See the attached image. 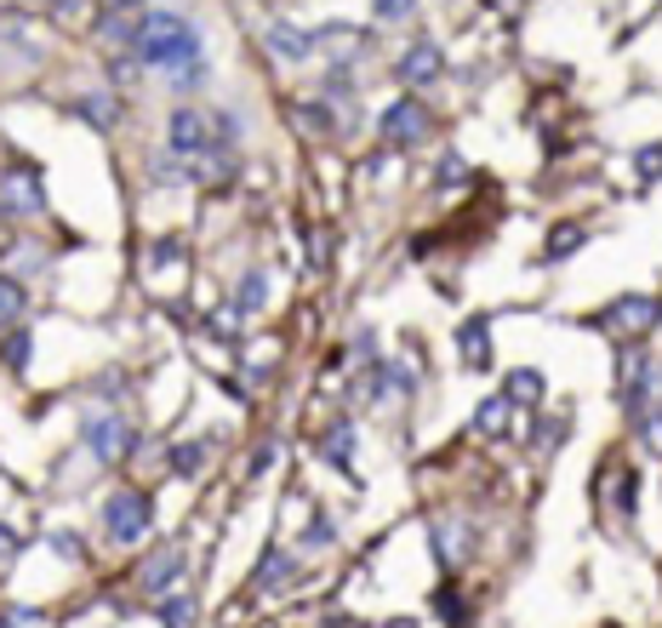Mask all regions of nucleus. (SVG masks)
Returning <instances> with one entry per match:
<instances>
[{
	"mask_svg": "<svg viewBox=\"0 0 662 628\" xmlns=\"http://www.w3.org/2000/svg\"><path fill=\"white\" fill-rule=\"evenodd\" d=\"M132 58L149 69V74H172L194 58H206V35H200V23L189 12H166V7H149L138 17V46Z\"/></svg>",
	"mask_w": 662,
	"mask_h": 628,
	"instance_id": "obj_1",
	"label": "nucleus"
},
{
	"mask_svg": "<svg viewBox=\"0 0 662 628\" xmlns=\"http://www.w3.org/2000/svg\"><path fill=\"white\" fill-rule=\"evenodd\" d=\"M371 138L383 143L394 161H405V155H417V149H428L440 138V115L423 92H394L389 104L371 115Z\"/></svg>",
	"mask_w": 662,
	"mask_h": 628,
	"instance_id": "obj_2",
	"label": "nucleus"
},
{
	"mask_svg": "<svg viewBox=\"0 0 662 628\" xmlns=\"http://www.w3.org/2000/svg\"><path fill=\"white\" fill-rule=\"evenodd\" d=\"M155 514H161V502L149 486H115L104 497V509H97V525H104L109 548H143L155 537Z\"/></svg>",
	"mask_w": 662,
	"mask_h": 628,
	"instance_id": "obj_3",
	"label": "nucleus"
},
{
	"mask_svg": "<svg viewBox=\"0 0 662 628\" xmlns=\"http://www.w3.org/2000/svg\"><path fill=\"white\" fill-rule=\"evenodd\" d=\"M138 446H143V435H138V423L126 417L120 406H92V412H81V451H86L97 469H115L126 458H138Z\"/></svg>",
	"mask_w": 662,
	"mask_h": 628,
	"instance_id": "obj_4",
	"label": "nucleus"
},
{
	"mask_svg": "<svg viewBox=\"0 0 662 628\" xmlns=\"http://www.w3.org/2000/svg\"><path fill=\"white\" fill-rule=\"evenodd\" d=\"M0 217L12 229H40L46 223V178L35 161H7L0 166Z\"/></svg>",
	"mask_w": 662,
	"mask_h": 628,
	"instance_id": "obj_5",
	"label": "nucleus"
},
{
	"mask_svg": "<svg viewBox=\"0 0 662 628\" xmlns=\"http://www.w3.org/2000/svg\"><path fill=\"white\" fill-rule=\"evenodd\" d=\"M651 400H662V355H651L646 343H617V406L634 423Z\"/></svg>",
	"mask_w": 662,
	"mask_h": 628,
	"instance_id": "obj_6",
	"label": "nucleus"
},
{
	"mask_svg": "<svg viewBox=\"0 0 662 628\" xmlns=\"http://www.w3.org/2000/svg\"><path fill=\"white\" fill-rule=\"evenodd\" d=\"M589 325L611 332L617 343H646L657 325H662V297H651V292H623V297H611V304Z\"/></svg>",
	"mask_w": 662,
	"mask_h": 628,
	"instance_id": "obj_7",
	"label": "nucleus"
},
{
	"mask_svg": "<svg viewBox=\"0 0 662 628\" xmlns=\"http://www.w3.org/2000/svg\"><path fill=\"white\" fill-rule=\"evenodd\" d=\"M189 583V543H155L149 548V560L132 571V589H138V600H149V606H155V600H166V594H177Z\"/></svg>",
	"mask_w": 662,
	"mask_h": 628,
	"instance_id": "obj_8",
	"label": "nucleus"
},
{
	"mask_svg": "<svg viewBox=\"0 0 662 628\" xmlns=\"http://www.w3.org/2000/svg\"><path fill=\"white\" fill-rule=\"evenodd\" d=\"M446 74H451V58L435 35H412L394 52V86L400 92H428V86H440Z\"/></svg>",
	"mask_w": 662,
	"mask_h": 628,
	"instance_id": "obj_9",
	"label": "nucleus"
},
{
	"mask_svg": "<svg viewBox=\"0 0 662 628\" xmlns=\"http://www.w3.org/2000/svg\"><path fill=\"white\" fill-rule=\"evenodd\" d=\"M161 149L177 161H206L212 155V120L200 104H172L161 120Z\"/></svg>",
	"mask_w": 662,
	"mask_h": 628,
	"instance_id": "obj_10",
	"label": "nucleus"
},
{
	"mask_svg": "<svg viewBox=\"0 0 662 628\" xmlns=\"http://www.w3.org/2000/svg\"><path fill=\"white\" fill-rule=\"evenodd\" d=\"M451 348H457V360H463V371L486 377L497 366V315H486V309L463 315L457 332H451Z\"/></svg>",
	"mask_w": 662,
	"mask_h": 628,
	"instance_id": "obj_11",
	"label": "nucleus"
},
{
	"mask_svg": "<svg viewBox=\"0 0 662 628\" xmlns=\"http://www.w3.org/2000/svg\"><path fill=\"white\" fill-rule=\"evenodd\" d=\"M263 52L274 63H286V69H303V63L320 58V46H315V29H303V23H292V17H269L263 23Z\"/></svg>",
	"mask_w": 662,
	"mask_h": 628,
	"instance_id": "obj_12",
	"label": "nucleus"
},
{
	"mask_svg": "<svg viewBox=\"0 0 662 628\" xmlns=\"http://www.w3.org/2000/svg\"><path fill=\"white\" fill-rule=\"evenodd\" d=\"M428 532H435V555H440L446 571H463L480 555V532H474V520H463V514H435L428 520Z\"/></svg>",
	"mask_w": 662,
	"mask_h": 628,
	"instance_id": "obj_13",
	"label": "nucleus"
},
{
	"mask_svg": "<svg viewBox=\"0 0 662 628\" xmlns=\"http://www.w3.org/2000/svg\"><path fill=\"white\" fill-rule=\"evenodd\" d=\"M354 451H360V429H354V417H331L320 440H315V458L326 469H338L343 481H354V491H360V469H354Z\"/></svg>",
	"mask_w": 662,
	"mask_h": 628,
	"instance_id": "obj_14",
	"label": "nucleus"
},
{
	"mask_svg": "<svg viewBox=\"0 0 662 628\" xmlns=\"http://www.w3.org/2000/svg\"><path fill=\"white\" fill-rule=\"evenodd\" d=\"M297 583H303V555L286 548V543H269L258 555V566H251V589L258 594H286Z\"/></svg>",
	"mask_w": 662,
	"mask_h": 628,
	"instance_id": "obj_15",
	"label": "nucleus"
},
{
	"mask_svg": "<svg viewBox=\"0 0 662 628\" xmlns=\"http://www.w3.org/2000/svg\"><path fill=\"white\" fill-rule=\"evenodd\" d=\"M74 120L81 126H92V132H120L126 126V92H115V86H86L81 97H74Z\"/></svg>",
	"mask_w": 662,
	"mask_h": 628,
	"instance_id": "obj_16",
	"label": "nucleus"
},
{
	"mask_svg": "<svg viewBox=\"0 0 662 628\" xmlns=\"http://www.w3.org/2000/svg\"><path fill=\"white\" fill-rule=\"evenodd\" d=\"M286 120H292V132L303 143H338L343 138V115L331 104H320V97H297V104L286 109Z\"/></svg>",
	"mask_w": 662,
	"mask_h": 628,
	"instance_id": "obj_17",
	"label": "nucleus"
},
{
	"mask_svg": "<svg viewBox=\"0 0 662 628\" xmlns=\"http://www.w3.org/2000/svg\"><path fill=\"white\" fill-rule=\"evenodd\" d=\"M206 120H212V155H206V161H240V149L251 143V120H246V109L217 104V109H206Z\"/></svg>",
	"mask_w": 662,
	"mask_h": 628,
	"instance_id": "obj_18",
	"label": "nucleus"
},
{
	"mask_svg": "<svg viewBox=\"0 0 662 628\" xmlns=\"http://www.w3.org/2000/svg\"><path fill=\"white\" fill-rule=\"evenodd\" d=\"M589 223L582 217H554L548 229H543V246H537V258H543V269H559V263H571L582 246H589Z\"/></svg>",
	"mask_w": 662,
	"mask_h": 628,
	"instance_id": "obj_19",
	"label": "nucleus"
},
{
	"mask_svg": "<svg viewBox=\"0 0 662 628\" xmlns=\"http://www.w3.org/2000/svg\"><path fill=\"white\" fill-rule=\"evenodd\" d=\"M269 304H274V274L263 263H246L240 281H235V292H228V309H235L240 320H258Z\"/></svg>",
	"mask_w": 662,
	"mask_h": 628,
	"instance_id": "obj_20",
	"label": "nucleus"
},
{
	"mask_svg": "<svg viewBox=\"0 0 662 628\" xmlns=\"http://www.w3.org/2000/svg\"><path fill=\"white\" fill-rule=\"evenodd\" d=\"M497 394H503L515 412H543V406H548V377H543V366H508Z\"/></svg>",
	"mask_w": 662,
	"mask_h": 628,
	"instance_id": "obj_21",
	"label": "nucleus"
},
{
	"mask_svg": "<svg viewBox=\"0 0 662 628\" xmlns=\"http://www.w3.org/2000/svg\"><path fill=\"white\" fill-rule=\"evenodd\" d=\"M212 451H217V435H194V440H172L161 451V463H166L172 481H194V474L212 463Z\"/></svg>",
	"mask_w": 662,
	"mask_h": 628,
	"instance_id": "obj_22",
	"label": "nucleus"
},
{
	"mask_svg": "<svg viewBox=\"0 0 662 628\" xmlns=\"http://www.w3.org/2000/svg\"><path fill=\"white\" fill-rule=\"evenodd\" d=\"M143 171H149V189H189V183H200V166H194V161L166 155V149H155Z\"/></svg>",
	"mask_w": 662,
	"mask_h": 628,
	"instance_id": "obj_23",
	"label": "nucleus"
},
{
	"mask_svg": "<svg viewBox=\"0 0 662 628\" xmlns=\"http://www.w3.org/2000/svg\"><path fill=\"white\" fill-rule=\"evenodd\" d=\"M428 189L435 194H463V189H474V166L457 155V149H446V155H435V166H428Z\"/></svg>",
	"mask_w": 662,
	"mask_h": 628,
	"instance_id": "obj_24",
	"label": "nucleus"
},
{
	"mask_svg": "<svg viewBox=\"0 0 662 628\" xmlns=\"http://www.w3.org/2000/svg\"><path fill=\"white\" fill-rule=\"evenodd\" d=\"M161 86L172 92V104H194V97L212 86V63H206V58H194V63H184V69L161 74Z\"/></svg>",
	"mask_w": 662,
	"mask_h": 628,
	"instance_id": "obj_25",
	"label": "nucleus"
},
{
	"mask_svg": "<svg viewBox=\"0 0 662 628\" xmlns=\"http://www.w3.org/2000/svg\"><path fill=\"white\" fill-rule=\"evenodd\" d=\"M92 35L104 52H132L138 46V17H120V12H97L92 17Z\"/></svg>",
	"mask_w": 662,
	"mask_h": 628,
	"instance_id": "obj_26",
	"label": "nucleus"
},
{
	"mask_svg": "<svg viewBox=\"0 0 662 628\" xmlns=\"http://www.w3.org/2000/svg\"><path fill=\"white\" fill-rule=\"evenodd\" d=\"M7 274H12V281H23V286H29V281H40V274L46 269H52V251H46V246H35V240H17L12 251H7Z\"/></svg>",
	"mask_w": 662,
	"mask_h": 628,
	"instance_id": "obj_27",
	"label": "nucleus"
},
{
	"mask_svg": "<svg viewBox=\"0 0 662 628\" xmlns=\"http://www.w3.org/2000/svg\"><path fill=\"white\" fill-rule=\"evenodd\" d=\"M508 429H515V406H508L503 394H486L474 406V435H486V440H503Z\"/></svg>",
	"mask_w": 662,
	"mask_h": 628,
	"instance_id": "obj_28",
	"label": "nucleus"
},
{
	"mask_svg": "<svg viewBox=\"0 0 662 628\" xmlns=\"http://www.w3.org/2000/svg\"><path fill=\"white\" fill-rule=\"evenodd\" d=\"M326 548H338V520H331L326 509H315L297 532V555H326Z\"/></svg>",
	"mask_w": 662,
	"mask_h": 628,
	"instance_id": "obj_29",
	"label": "nucleus"
},
{
	"mask_svg": "<svg viewBox=\"0 0 662 628\" xmlns=\"http://www.w3.org/2000/svg\"><path fill=\"white\" fill-rule=\"evenodd\" d=\"M23 320H29V286L0 269V332H12V325H23Z\"/></svg>",
	"mask_w": 662,
	"mask_h": 628,
	"instance_id": "obj_30",
	"label": "nucleus"
},
{
	"mask_svg": "<svg viewBox=\"0 0 662 628\" xmlns=\"http://www.w3.org/2000/svg\"><path fill=\"white\" fill-rule=\"evenodd\" d=\"M29 355H35V325L23 320L12 332H0V366L7 371H29Z\"/></svg>",
	"mask_w": 662,
	"mask_h": 628,
	"instance_id": "obj_31",
	"label": "nucleus"
},
{
	"mask_svg": "<svg viewBox=\"0 0 662 628\" xmlns=\"http://www.w3.org/2000/svg\"><path fill=\"white\" fill-rule=\"evenodd\" d=\"M155 623H161V628H194V623H200V600H194L189 589L155 600Z\"/></svg>",
	"mask_w": 662,
	"mask_h": 628,
	"instance_id": "obj_32",
	"label": "nucleus"
},
{
	"mask_svg": "<svg viewBox=\"0 0 662 628\" xmlns=\"http://www.w3.org/2000/svg\"><path fill=\"white\" fill-rule=\"evenodd\" d=\"M200 332H206L212 343H223V348H240V337H246V320L223 304V309H206V315H200Z\"/></svg>",
	"mask_w": 662,
	"mask_h": 628,
	"instance_id": "obj_33",
	"label": "nucleus"
},
{
	"mask_svg": "<svg viewBox=\"0 0 662 628\" xmlns=\"http://www.w3.org/2000/svg\"><path fill=\"white\" fill-rule=\"evenodd\" d=\"M559 440H566V412H531V429H525V446L531 451H554Z\"/></svg>",
	"mask_w": 662,
	"mask_h": 628,
	"instance_id": "obj_34",
	"label": "nucleus"
},
{
	"mask_svg": "<svg viewBox=\"0 0 662 628\" xmlns=\"http://www.w3.org/2000/svg\"><path fill=\"white\" fill-rule=\"evenodd\" d=\"M348 360H354V371H366V366L383 360V337H377L371 320H360V325L348 332Z\"/></svg>",
	"mask_w": 662,
	"mask_h": 628,
	"instance_id": "obj_35",
	"label": "nucleus"
},
{
	"mask_svg": "<svg viewBox=\"0 0 662 628\" xmlns=\"http://www.w3.org/2000/svg\"><path fill=\"white\" fill-rule=\"evenodd\" d=\"M611 509H617V520H640V474L634 469H617V481H611Z\"/></svg>",
	"mask_w": 662,
	"mask_h": 628,
	"instance_id": "obj_36",
	"label": "nucleus"
},
{
	"mask_svg": "<svg viewBox=\"0 0 662 628\" xmlns=\"http://www.w3.org/2000/svg\"><path fill=\"white\" fill-rule=\"evenodd\" d=\"M297 240H303V258H309V269L326 274V269H331V246H326V229H320L315 217H303V223H297Z\"/></svg>",
	"mask_w": 662,
	"mask_h": 628,
	"instance_id": "obj_37",
	"label": "nucleus"
},
{
	"mask_svg": "<svg viewBox=\"0 0 662 628\" xmlns=\"http://www.w3.org/2000/svg\"><path fill=\"white\" fill-rule=\"evenodd\" d=\"M628 171H634V183L640 189H651V183H662V138L657 143H640L628 155Z\"/></svg>",
	"mask_w": 662,
	"mask_h": 628,
	"instance_id": "obj_38",
	"label": "nucleus"
},
{
	"mask_svg": "<svg viewBox=\"0 0 662 628\" xmlns=\"http://www.w3.org/2000/svg\"><path fill=\"white\" fill-rule=\"evenodd\" d=\"M104 69H109V81H104V86H115V92H138V86H143V74H149L132 52H109Z\"/></svg>",
	"mask_w": 662,
	"mask_h": 628,
	"instance_id": "obj_39",
	"label": "nucleus"
},
{
	"mask_svg": "<svg viewBox=\"0 0 662 628\" xmlns=\"http://www.w3.org/2000/svg\"><path fill=\"white\" fill-rule=\"evenodd\" d=\"M435 617L446 628H469V600H463V589H457V583H440L435 589Z\"/></svg>",
	"mask_w": 662,
	"mask_h": 628,
	"instance_id": "obj_40",
	"label": "nucleus"
},
{
	"mask_svg": "<svg viewBox=\"0 0 662 628\" xmlns=\"http://www.w3.org/2000/svg\"><path fill=\"white\" fill-rule=\"evenodd\" d=\"M46 548H52L63 566H86V537L74 532V525H58V532H46Z\"/></svg>",
	"mask_w": 662,
	"mask_h": 628,
	"instance_id": "obj_41",
	"label": "nucleus"
},
{
	"mask_svg": "<svg viewBox=\"0 0 662 628\" xmlns=\"http://www.w3.org/2000/svg\"><path fill=\"white\" fill-rule=\"evenodd\" d=\"M628 429H634V440H640L646 451H657V458H662V400H651V406L634 417Z\"/></svg>",
	"mask_w": 662,
	"mask_h": 628,
	"instance_id": "obj_42",
	"label": "nucleus"
},
{
	"mask_svg": "<svg viewBox=\"0 0 662 628\" xmlns=\"http://www.w3.org/2000/svg\"><path fill=\"white\" fill-rule=\"evenodd\" d=\"M177 263H189L184 235H155L149 240V269H177Z\"/></svg>",
	"mask_w": 662,
	"mask_h": 628,
	"instance_id": "obj_43",
	"label": "nucleus"
},
{
	"mask_svg": "<svg viewBox=\"0 0 662 628\" xmlns=\"http://www.w3.org/2000/svg\"><path fill=\"white\" fill-rule=\"evenodd\" d=\"M46 12H52V23H63V29H81V23L97 17V0H46Z\"/></svg>",
	"mask_w": 662,
	"mask_h": 628,
	"instance_id": "obj_44",
	"label": "nucleus"
},
{
	"mask_svg": "<svg viewBox=\"0 0 662 628\" xmlns=\"http://www.w3.org/2000/svg\"><path fill=\"white\" fill-rule=\"evenodd\" d=\"M412 17H417V0H371V23H383V29L412 23Z\"/></svg>",
	"mask_w": 662,
	"mask_h": 628,
	"instance_id": "obj_45",
	"label": "nucleus"
},
{
	"mask_svg": "<svg viewBox=\"0 0 662 628\" xmlns=\"http://www.w3.org/2000/svg\"><path fill=\"white\" fill-rule=\"evenodd\" d=\"M29 548H35V537H23L17 525H7V520H0V566H12L17 555H29Z\"/></svg>",
	"mask_w": 662,
	"mask_h": 628,
	"instance_id": "obj_46",
	"label": "nucleus"
},
{
	"mask_svg": "<svg viewBox=\"0 0 662 628\" xmlns=\"http://www.w3.org/2000/svg\"><path fill=\"white\" fill-rule=\"evenodd\" d=\"M280 463V440H258V451H251V458H246V474H251V481H258V474H269Z\"/></svg>",
	"mask_w": 662,
	"mask_h": 628,
	"instance_id": "obj_47",
	"label": "nucleus"
},
{
	"mask_svg": "<svg viewBox=\"0 0 662 628\" xmlns=\"http://www.w3.org/2000/svg\"><path fill=\"white\" fill-rule=\"evenodd\" d=\"M7 623L12 628H46V612L40 606H7Z\"/></svg>",
	"mask_w": 662,
	"mask_h": 628,
	"instance_id": "obj_48",
	"label": "nucleus"
},
{
	"mask_svg": "<svg viewBox=\"0 0 662 628\" xmlns=\"http://www.w3.org/2000/svg\"><path fill=\"white\" fill-rule=\"evenodd\" d=\"M104 12H120V17H143L149 0H104Z\"/></svg>",
	"mask_w": 662,
	"mask_h": 628,
	"instance_id": "obj_49",
	"label": "nucleus"
},
{
	"mask_svg": "<svg viewBox=\"0 0 662 628\" xmlns=\"http://www.w3.org/2000/svg\"><path fill=\"white\" fill-rule=\"evenodd\" d=\"M486 7H497V12H515V7H520V0H486Z\"/></svg>",
	"mask_w": 662,
	"mask_h": 628,
	"instance_id": "obj_50",
	"label": "nucleus"
},
{
	"mask_svg": "<svg viewBox=\"0 0 662 628\" xmlns=\"http://www.w3.org/2000/svg\"><path fill=\"white\" fill-rule=\"evenodd\" d=\"M0 628H12V623H7V612H0Z\"/></svg>",
	"mask_w": 662,
	"mask_h": 628,
	"instance_id": "obj_51",
	"label": "nucleus"
}]
</instances>
